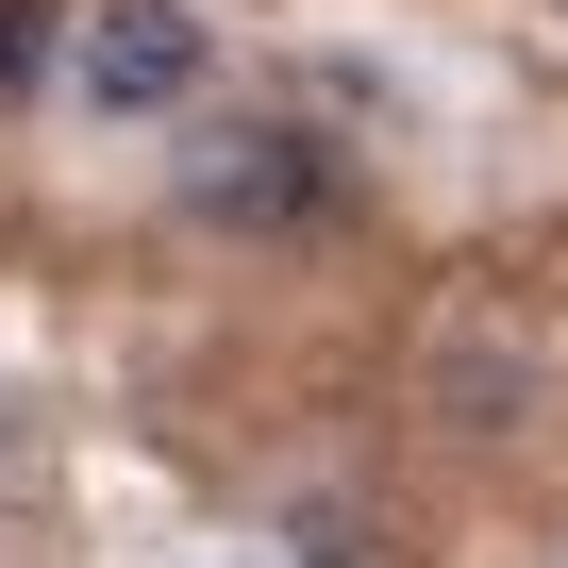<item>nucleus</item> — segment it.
I'll list each match as a JSON object with an SVG mask.
<instances>
[{"mask_svg":"<svg viewBox=\"0 0 568 568\" xmlns=\"http://www.w3.org/2000/svg\"><path fill=\"white\" fill-rule=\"evenodd\" d=\"M335 201H352V168L318 118H217L184 151V217H217V234H318Z\"/></svg>","mask_w":568,"mask_h":568,"instance_id":"2","label":"nucleus"},{"mask_svg":"<svg viewBox=\"0 0 568 568\" xmlns=\"http://www.w3.org/2000/svg\"><path fill=\"white\" fill-rule=\"evenodd\" d=\"M201 84H217V18H201V0H84V18H68V101L101 134L201 118Z\"/></svg>","mask_w":568,"mask_h":568,"instance_id":"1","label":"nucleus"},{"mask_svg":"<svg viewBox=\"0 0 568 568\" xmlns=\"http://www.w3.org/2000/svg\"><path fill=\"white\" fill-rule=\"evenodd\" d=\"M34 68H68V18L51 0H0V101H34Z\"/></svg>","mask_w":568,"mask_h":568,"instance_id":"3","label":"nucleus"},{"mask_svg":"<svg viewBox=\"0 0 568 568\" xmlns=\"http://www.w3.org/2000/svg\"><path fill=\"white\" fill-rule=\"evenodd\" d=\"M551 568H568V551H551Z\"/></svg>","mask_w":568,"mask_h":568,"instance_id":"4","label":"nucleus"}]
</instances>
